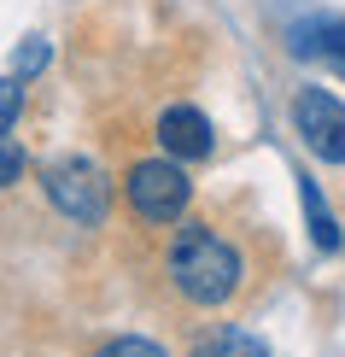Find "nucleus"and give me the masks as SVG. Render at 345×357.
Here are the masks:
<instances>
[{
  "label": "nucleus",
  "mask_w": 345,
  "mask_h": 357,
  "mask_svg": "<svg viewBox=\"0 0 345 357\" xmlns=\"http://www.w3.org/2000/svg\"><path fill=\"white\" fill-rule=\"evenodd\" d=\"M240 275H246V264H240V252L222 241L211 222H182L170 241V281L176 293L193 305H229L240 293Z\"/></svg>",
  "instance_id": "nucleus-1"
},
{
  "label": "nucleus",
  "mask_w": 345,
  "mask_h": 357,
  "mask_svg": "<svg viewBox=\"0 0 345 357\" xmlns=\"http://www.w3.org/2000/svg\"><path fill=\"white\" fill-rule=\"evenodd\" d=\"M41 188H47V199L65 211L70 222H106L112 211V182L100 165H88V158H59V165L41 170Z\"/></svg>",
  "instance_id": "nucleus-2"
},
{
  "label": "nucleus",
  "mask_w": 345,
  "mask_h": 357,
  "mask_svg": "<svg viewBox=\"0 0 345 357\" xmlns=\"http://www.w3.org/2000/svg\"><path fill=\"white\" fill-rule=\"evenodd\" d=\"M193 199V182L182 176L176 158H146V165L129 170V205L141 222H176Z\"/></svg>",
  "instance_id": "nucleus-3"
},
{
  "label": "nucleus",
  "mask_w": 345,
  "mask_h": 357,
  "mask_svg": "<svg viewBox=\"0 0 345 357\" xmlns=\"http://www.w3.org/2000/svg\"><path fill=\"white\" fill-rule=\"evenodd\" d=\"M293 129L305 135V146L322 158V165H345V106L328 94V88H298Z\"/></svg>",
  "instance_id": "nucleus-4"
},
{
  "label": "nucleus",
  "mask_w": 345,
  "mask_h": 357,
  "mask_svg": "<svg viewBox=\"0 0 345 357\" xmlns=\"http://www.w3.org/2000/svg\"><path fill=\"white\" fill-rule=\"evenodd\" d=\"M158 141H164L170 158H211V146H217L211 117L193 112V106H170V112H164L158 117Z\"/></svg>",
  "instance_id": "nucleus-5"
},
{
  "label": "nucleus",
  "mask_w": 345,
  "mask_h": 357,
  "mask_svg": "<svg viewBox=\"0 0 345 357\" xmlns=\"http://www.w3.org/2000/svg\"><path fill=\"white\" fill-rule=\"evenodd\" d=\"M293 53L298 59H322L345 77V18H316V24H298L293 29Z\"/></svg>",
  "instance_id": "nucleus-6"
},
{
  "label": "nucleus",
  "mask_w": 345,
  "mask_h": 357,
  "mask_svg": "<svg viewBox=\"0 0 345 357\" xmlns=\"http://www.w3.org/2000/svg\"><path fill=\"white\" fill-rule=\"evenodd\" d=\"M298 199H305V222H310V241H316V252H339V222H334V211H328V199L316 193V182H310V176H298Z\"/></svg>",
  "instance_id": "nucleus-7"
},
{
  "label": "nucleus",
  "mask_w": 345,
  "mask_h": 357,
  "mask_svg": "<svg viewBox=\"0 0 345 357\" xmlns=\"http://www.w3.org/2000/svg\"><path fill=\"white\" fill-rule=\"evenodd\" d=\"M193 357H269V346L246 328H211L193 340Z\"/></svg>",
  "instance_id": "nucleus-8"
},
{
  "label": "nucleus",
  "mask_w": 345,
  "mask_h": 357,
  "mask_svg": "<svg viewBox=\"0 0 345 357\" xmlns=\"http://www.w3.org/2000/svg\"><path fill=\"white\" fill-rule=\"evenodd\" d=\"M94 357H170V351L153 346V340H141V334H117V340H106Z\"/></svg>",
  "instance_id": "nucleus-9"
},
{
  "label": "nucleus",
  "mask_w": 345,
  "mask_h": 357,
  "mask_svg": "<svg viewBox=\"0 0 345 357\" xmlns=\"http://www.w3.org/2000/svg\"><path fill=\"white\" fill-rule=\"evenodd\" d=\"M18 112H24V82L18 77H0V135L18 123Z\"/></svg>",
  "instance_id": "nucleus-10"
},
{
  "label": "nucleus",
  "mask_w": 345,
  "mask_h": 357,
  "mask_svg": "<svg viewBox=\"0 0 345 357\" xmlns=\"http://www.w3.org/2000/svg\"><path fill=\"white\" fill-rule=\"evenodd\" d=\"M24 165H29V158H24V146L0 135V188H12V182H18V176H24Z\"/></svg>",
  "instance_id": "nucleus-11"
},
{
  "label": "nucleus",
  "mask_w": 345,
  "mask_h": 357,
  "mask_svg": "<svg viewBox=\"0 0 345 357\" xmlns=\"http://www.w3.org/2000/svg\"><path fill=\"white\" fill-rule=\"evenodd\" d=\"M47 65V47H41V41H29V47H18V70L29 77V70H41Z\"/></svg>",
  "instance_id": "nucleus-12"
}]
</instances>
